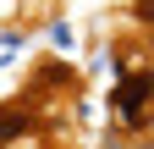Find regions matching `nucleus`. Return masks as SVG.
Wrapping results in <instances>:
<instances>
[{"instance_id":"1","label":"nucleus","mask_w":154,"mask_h":149,"mask_svg":"<svg viewBox=\"0 0 154 149\" xmlns=\"http://www.w3.org/2000/svg\"><path fill=\"white\" fill-rule=\"evenodd\" d=\"M143 100H149V78H143V72H132V78L116 88V105H121V116H127L132 127L143 122Z\"/></svg>"}]
</instances>
